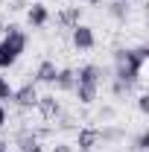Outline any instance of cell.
Returning a JSON list of instances; mask_svg holds the SVG:
<instances>
[{
    "label": "cell",
    "mask_w": 149,
    "mask_h": 152,
    "mask_svg": "<svg viewBox=\"0 0 149 152\" xmlns=\"http://www.w3.org/2000/svg\"><path fill=\"white\" fill-rule=\"evenodd\" d=\"M99 79H102V70L96 64H85L76 73V82H82V85H99Z\"/></svg>",
    "instance_id": "obj_6"
},
{
    "label": "cell",
    "mask_w": 149,
    "mask_h": 152,
    "mask_svg": "<svg viewBox=\"0 0 149 152\" xmlns=\"http://www.w3.org/2000/svg\"><path fill=\"white\" fill-rule=\"evenodd\" d=\"M137 108L143 114H149V96H137Z\"/></svg>",
    "instance_id": "obj_16"
},
{
    "label": "cell",
    "mask_w": 149,
    "mask_h": 152,
    "mask_svg": "<svg viewBox=\"0 0 149 152\" xmlns=\"http://www.w3.org/2000/svg\"><path fill=\"white\" fill-rule=\"evenodd\" d=\"M58 67L53 64V61H41L35 70V82H44V85H53V79H56Z\"/></svg>",
    "instance_id": "obj_10"
},
{
    "label": "cell",
    "mask_w": 149,
    "mask_h": 152,
    "mask_svg": "<svg viewBox=\"0 0 149 152\" xmlns=\"http://www.w3.org/2000/svg\"><path fill=\"white\" fill-rule=\"evenodd\" d=\"M53 152H73V149H70L67 143H58V146H53Z\"/></svg>",
    "instance_id": "obj_17"
},
{
    "label": "cell",
    "mask_w": 149,
    "mask_h": 152,
    "mask_svg": "<svg viewBox=\"0 0 149 152\" xmlns=\"http://www.w3.org/2000/svg\"><path fill=\"white\" fill-rule=\"evenodd\" d=\"M23 47H26V35L12 26L6 32V38L0 41V67H12L18 61V56L23 53Z\"/></svg>",
    "instance_id": "obj_2"
},
{
    "label": "cell",
    "mask_w": 149,
    "mask_h": 152,
    "mask_svg": "<svg viewBox=\"0 0 149 152\" xmlns=\"http://www.w3.org/2000/svg\"><path fill=\"white\" fill-rule=\"evenodd\" d=\"M99 137H102V134L96 132V129H82V132H79V137H76V146H79L82 152H91L93 146L99 143Z\"/></svg>",
    "instance_id": "obj_7"
},
{
    "label": "cell",
    "mask_w": 149,
    "mask_h": 152,
    "mask_svg": "<svg viewBox=\"0 0 149 152\" xmlns=\"http://www.w3.org/2000/svg\"><path fill=\"white\" fill-rule=\"evenodd\" d=\"M26 18H29L32 26H44V23L50 20V12H47V6H44V3H32V6H29V12H26Z\"/></svg>",
    "instance_id": "obj_9"
},
{
    "label": "cell",
    "mask_w": 149,
    "mask_h": 152,
    "mask_svg": "<svg viewBox=\"0 0 149 152\" xmlns=\"http://www.w3.org/2000/svg\"><path fill=\"white\" fill-rule=\"evenodd\" d=\"M3 126H6V108L0 105V129H3Z\"/></svg>",
    "instance_id": "obj_18"
},
{
    "label": "cell",
    "mask_w": 149,
    "mask_h": 152,
    "mask_svg": "<svg viewBox=\"0 0 149 152\" xmlns=\"http://www.w3.org/2000/svg\"><path fill=\"white\" fill-rule=\"evenodd\" d=\"M73 47L76 50H91L93 44H96V38H93V29L91 26H85V23H76L73 26Z\"/></svg>",
    "instance_id": "obj_3"
},
{
    "label": "cell",
    "mask_w": 149,
    "mask_h": 152,
    "mask_svg": "<svg viewBox=\"0 0 149 152\" xmlns=\"http://www.w3.org/2000/svg\"><path fill=\"white\" fill-rule=\"evenodd\" d=\"M79 3H88V6H99L102 0H79Z\"/></svg>",
    "instance_id": "obj_19"
},
{
    "label": "cell",
    "mask_w": 149,
    "mask_h": 152,
    "mask_svg": "<svg viewBox=\"0 0 149 152\" xmlns=\"http://www.w3.org/2000/svg\"><path fill=\"white\" fill-rule=\"evenodd\" d=\"M0 152H9V143H6L3 137H0Z\"/></svg>",
    "instance_id": "obj_20"
},
{
    "label": "cell",
    "mask_w": 149,
    "mask_h": 152,
    "mask_svg": "<svg viewBox=\"0 0 149 152\" xmlns=\"http://www.w3.org/2000/svg\"><path fill=\"white\" fill-rule=\"evenodd\" d=\"M12 94H15V88H12V85L0 76V99H12Z\"/></svg>",
    "instance_id": "obj_14"
},
{
    "label": "cell",
    "mask_w": 149,
    "mask_h": 152,
    "mask_svg": "<svg viewBox=\"0 0 149 152\" xmlns=\"http://www.w3.org/2000/svg\"><path fill=\"white\" fill-rule=\"evenodd\" d=\"M111 15L114 18H120V20H126V15H129V9H126V0H117L111 6Z\"/></svg>",
    "instance_id": "obj_13"
},
{
    "label": "cell",
    "mask_w": 149,
    "mask_h": 152,
    "mask_svg": "<svg viewBox=\"0 0 149 152\" xmlns=\"http://www.w3.org/2000/svg\"><path fill=\"white\" fill-rule=\"evenodd\" d=\"M53 85H56L58 91H73V88H76V70H70V67L58 70L56 79H53Z\"/></svg>",
    "instance_id": "obj_8"
},
{
    "label": "cell",
    "mask_w": 149,
    "mask_h": 152,
    "mask_svg": "<svg viewBox=\"0 0 149 152\" xmlns=\"http://www.w3.org/2000/svg\"><path fill=\"white\" fill-rule=\"evenodd\" d=\"M38 111L44 114V117H47V120H56L58 114H61V105H58V99L56 96H38Z\"/></svg>",
    "instance_id": "obj_5"
},
{
    "label": "cell",
    "mask_w": 149,
    "mask_h": 152,
    "mask_svg": "<svg viewBox=\"0 0 149 152\" xmlns=\"http://www.w3.org/2000/svg\"><path fill=\"white\" fill-rule=\"evenodd\" d=\"M146 143H149V132H140V134H137V140H134V149L143 152V149H146Z\"/></svg>",
    "instance_id": "obj_15"
},
{
    "label": "cell",
    "mask_w": 149,
    "mask_h": 152,
    "mask_svg": "<svg viewBox=\"0 0 149 152\" xmlns=\"http://www.w3.org/2000/svg\"><path fill=\"white\" fill-rule=\"evenodd\" d=\"M82 18V9L79 6H67V9H61V15H58V23L61 26H67V29H73L76 23Z\"/></svg>",
    "instance_id": "obj_11"
},
{
    "label": "cell",
    "mask_w": 149,
    "mask_h": 152,
    "mask_svg": "<svg viewBox=\"0 0 149 152\" xmlns=\"http://www.w3.org/2000/svg\"><path fill=\"white\" fill-rule=\"evenodd\" d=\"M12 99L18 102L20 108H32V105L38 102V91H35V85H32V82H26L23 88H18V91L12 94Z\"/></svg>",
    "instance_id": "obj_4"
},
{
    "label": "cell",
    "mask_w": 149,
    "mask_h": 152,
    "mask_svg": "<svg viewBox=\"0 0 149 152\" xmlns=\"http://www.w3.org/2000/svg\"><path fill=\"white\" fill-rule=\"evenodd\" d=\"M96 88H99V85H82V82H76V96H79V102H85V105H88V102H93V99H96Z\"/></svg>",
    "instance_id": "obj_12"
},
{
    "label": "cell",
    "mask_w": 149,
    "mask_h": 152,
    "mask_svg": "<svg viewBox=\"0 0 149 152\" xmlns=\"http://www.w3.org/2000/svg\"><path fill=\"white\" fill-rule=\"evenodd\" d=\"M149 50L146 47H134V50H117V82L129 91L131 85H137V79H140V67H143V61H146Z\"/></svg>",
    "instance_id": "obj_1"
}]
</instances>
